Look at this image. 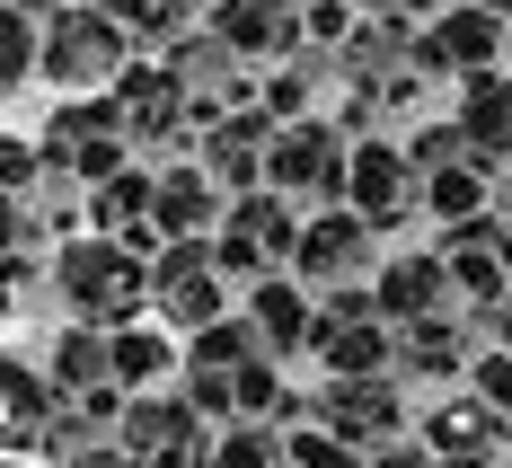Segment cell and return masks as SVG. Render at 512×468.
I'll use <instances>...</instances> for the list:
<instances>
[{
    "label": "cell",
    "mask_w": 512,
    "mask_h": 468,
    "mask_svg": "<svg viewBox=\"0 0 512 468\" xmlns=\"http://www.w3.org/2000/svg\"><path fill=\"white\" fill-rule=\"evenodd\" d=\"M71 36H62V71H106L115 62V36H106V18H62Z\"/></svg>",
    "instance_id": "obj_1"
},
{
    "label": "cell",
    "mask_w": 512,
    "mask_h": 468,
    "mask_svg": "<svg viewBox=\"0 0 512 468\" xmlns=\"http://www.w3.org/2000/svg\"><path fill=\"white\" fill-rule=\"evenodd\" d=\"M274 18H283V0H239V9L221 0V36L230 45H274Z\"/></svg>",
    "instance_id": "obj_2"
},
{
    "label": "cell",
    "mask_w": 512,
    "mask_h": 468,
    "mask_svg": "<svg viewBox=\"0 0 512 468\" xmlns=\"http://www.w3.org/2000/svg\"><path fill=\"white\" fill-rule=\"evenodd\" d=\"M18 62H27V36H18V18H0V80H9Z\"/></svg>",
    "instance_id": "obj_3"
}]
</instances>
